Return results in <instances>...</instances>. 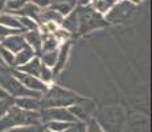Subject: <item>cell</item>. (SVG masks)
Segmentation results:
<instances>
[{
    "mask_svg": "<svg viewBox=\"0 0 152 132\" xmlns=\"http://www.w3.org/2000/svg\"><path fill=\"white\" fill-rule=\"evenodd\" d=\"M39 124H41L40 111H27L13 104L4 114V116L0 118V132L15 127H27V125Z\"/></svg>",
    "mask_w": 152,
    "mask_h": 132,
    "instance_id": "1",
    "label": "cell"
},
{
    "mask_svg": "<svg viewBox=\"0 0 152 132\" xmlns=\"http://www.w3.org/2000/svg\"><path fill=\"white\" fill-rule=\"evenodd\" d=\"M85 98H81L75 93L62 89L60 86H49L48 90L41 96V108L48 107H70V106L80 103Z\"/></svg>",
    "mask_w": 152,
    "mask_h": 132,
    "instance_id": "2",
    "label": "cell"
},
{
    "mask_svg": "<svg viewBox=\"0 0 152 132\" xmlns=\"http://www.w3.org/2000/svg\"><path fill=\"white\" fill-rule=\"evenodd\" d=\"M75 9H77L78 16V33L80 34L89 33L95 29H101L109 25L104 17L98 13L91 5H85V7L77 5Z\"/></svg>",
    "mask_w": 152,
    "mask_h": 132,
    "instance_id": "3",
    "label": "cell"
},
{
    "mask_svg": "<svg viewBox=\"0 0 152 132\" xmlns=\"http://www.w3.org/2000/svg\"><path fill=\"white\" fill-rule=\"evenodd\" d=\"M0 86L10 94L12 98H19V96H34V98H41L42 94L32 91L27 89L17 78H15L11 71H5L4 74L0 75Z\"/></svg>",
    "mask_w": 152,
    "mask_h": 132,
    "instance_id": "4",
    "label": "cell"
},
{
    "mask_svg": "<svg viewBox=\"0 0 152 132\" xmlns=\"http://www.w3.org/2000/svg\"><path fill=\"white\" fill-rule=\"evenodd\" d=\"M134 11H135V4L130 3L128 0H119L103 17L107 24H121L130 19Z\"/></svg>",
    "mask_w": 152,
    "mask_h": 132,
    "instance_id": "5",
    "label": "cell"
},
{
    "mask_svg": "<svg viewBox=\"0 0 152 132\" xmlns=\"http://www.w3.org/2000/svg\"><path fill=\"white\" fill-rule=\"evenodd\" d=\"M40 122H69V123H78L75 116L69 111L68 107H48L40 110Z\"/></svg>",
    "mask_w": 152,
    "mask_h": 132,
    "instance_id": "6",
    "label": "cell"
},
{
    "mask_svg": "<svg viewBox=\"0 0 152 132\" xmlns=\"http://www.w3.org/2000/svg\"><path fill=\"white\" fill-rule=\"evenodd\" d=\"M10 71H11V74H12L15 78H17L25 87H27V89L32 90V91L44 94L49 87L48 85L44 83L40 78L33 77V75H31V74H25V73H21V71H19V70H16V69H10Z\"/></svg>",
    "mask_w": 152,
    "mask_h": 132,
    "instance_id": "7",
    "label": "cell"
},
{
    "mask_svg": "<svg viewBox=\"0 0 152 132\" xmlns=\"http://www.w3.org/2000/svg\"><path fill=\"white\" fill-rule=\"evenodd\" d=\"M70 48H72V42L70 41H66V42L61 44L60 48H58V54H57V60H56V63L52 69L53 71V77L56 78L61 71L62 69L65 67L66 65V61L69 58V53H70Z\"/></svg>",
    "mask_w": 152,
    "mask_h": 132,
    "instance_id": "8",
    "label": "cell"
},
{
    "mask_svg": "<svg viewBox=\"0 0 152 132\" xmlns=\"http://www.w3.org/2000/svg\"><path fill=\"white\" fill-rule=\"evenodd\" d=\"M0 46L8 49L10 52H12L13 54H16L17 52H20L24 46H27V42H25L24 37H23V33H15L11 34V36L5 37L0 41Z\"/></svg>",
    "mask_w": 152,
    "mask_h": 132,
    "instance_id": "9",
    "label": "cell"
},
{
    "mask_svg": "<svg viewBox=\"0 0 152 132\" xmlns=\"http://www.w3.org/2000/svg\"><path fill=\"white\" fill-rule=\"evenodd\" d=\"M41 98L34 96H19L13 98V104L27 111H40L41 110Z\"/></svg>",
    "mask_w": 152,
    "mask_h": 132,
    "instance_id": "10",
    "label": "cell"
},
{
    "mask_svg": "<svg viewBox=\"0 0 152 132\" xmlns=\"http://www.w3.org/2000/svg\"><path fill=\"white\" fill-rule=\"evenodd\" d=\"M23 37H24L25 42L28 46H31L36 54H40L41 50V42H42V34L39 29H33V31H24L23 32Z\"/></svg>",
    "mask_w": 152,
    "mask_h": 132,
    "instance_id": "11",
    "label": "cell"
},
{
    "mask_svg": "<svg viewBox=\"0 0 152 132\" xmlns=\"http://www.w3.org/2000/svg\"><path fill=\"white\" fill-rule=\"evenodd\" d=\"M62 19H64L62 15H61L60 12H57L52 5H49V7L42 8V9L40 11L39 19H37V24L40 25L45 21H54V23H57V24H61Z\"/></svg>",
    "mask_w": 152,
    "mask_h": 132,
    "instance_id": "12",
    "label": "cell"
},
{
    "mask_svg": "<svg viewBox=\"0 0 152 132\" xmlns=\"http://www.w3.org/2000/svg\"><path fill=\"white\" fill-rule=\"evenodd\" d=\"M41 67H42V62H41V60H40V57L39 55H34V57L32 58L29 62L25 63V65L15 67V69L21 71V73H25V74H31V75H33V77L39 78L40 71H41Z\"/></svg>",
    "mask_w": 152,
    "mask_h": 132,
    "instance_id": "13",
    "label": "cell"
},
{
    "mask_svg": "<svg viewBox=\"0 0 152 132\" xmlns=\"http://www.w3.org/2000/svg\"><path fill=\"white\" fill-rule=\"evenodd\" d=\"M87 103V99H83L81 101L80 103H75L73 106H70L69 111L75 116L77 120H82V122H86V119L89 118V114H90V110H91V106H86Z\"/></svg>",
    "mask_w": 152,
    "mask_h": 132,
    "instance_id": "14",
    "label": "cell"
},
{
    "mask_svg": "<svg viewBox=\"0 0 152 132\" xmlns=\"http://www.w3.org/2000/svg\"><path fill=\"white\" fill-rule=\"evenodd\" d=\"M60 26L66 29V31L70 32L72 34L78 33V16H77V9H75V8L73 11H70L66 16H64Z\"/></svg>",
    "mask_w": 152,
    "mask_h": 132,
    "instance_id": "15",
    "label": "cell"
},
{
    "mask_svg": "<svg viewBox=\"0 0 152 132\" xmlns=\"http://www.w3.org/2000/svg\"><path fill=\"white\" fill-rule=\"evenodd\" d=\"M34 55H37V54H36V52L31 48V46H28V45L24 46L21 50L17 52L16 54H15V66H13V69H15V67H19V66L25 65V63L29 62V61H31Z\"/></svg>",
    "mask_w": 152,
    "mask_h": 132,
    "instance_id": "16",
    "label": "cell"
},
{
    "mask_svg": "<svg viewBox=\"0 0 152 132\" xmlns=\"http://www.w3.org/2000/svg\"><path fill=\"white\" fill-rule=\"evenodd\" d=\"M40 11H41V8H39L36 4H33V3L29 0L27 4L24 5V7L21 8L20 11H17V12H15L12 15L15 16H24V17H31V19H33L34 21L37 23V19H39V15H40Z\"/></svg>",
    "mask_w": 152,
    "mask_h": 132,
    "instance_id": "17",
    "label": "cell"
},
{
    "mask_svg": "<svg viewBox=\"0 0 152 132\" xmlns=\"http://www.w3.org/2000/svg\"><path fill=\"white\" fill-rule=\"evenodd\" d=\"M0 24L7 26V28H11V29H17V31H23L21 25H20L19 23V19H17V16H15V15L10 13V12H1L0 13Z\"/></svg>",
    "mask_w": 152,
    "mask_h": 132,
    "instance_id": "18",
    "label": "cell"
},
{
    "mask_svg": "<svg viewBox=\"0 0 152 132\" xmlns=\"http://www.w3.org/2000/svg\"><path fill=\"white\" fill-rule=\"evenodd\" d=\"M60 48V42L54 39L53 34H42V42H41V50L40 53L57 50Z\"/></svg>",
    "mask_w": 152,
    "mask_h": 132,
    "instance_id": "19",
    "label": "cell"
},
{
    "mask_svg": "<svg viewBox=\"0 0 152 132\" xmlns=\"http://www.w3.org/2000/svg\"><path fill=\"white\" fill-rule=\"evenodd\" d=\"M116 1H118V0H95V1H93L90 5H91L98 13L104 16V15L115 5Z\"/></svg>",
    "mask_w": 152,
    "mask_h": 132,
    "instance_id": "20",
    "label": "cell"
},
{
    "mask_svg": "<svg viewBox=\"0 0 152 132\" xmlns=\"http://www.w3.org/2000/svg\"><path fill=\"white\" fill-rule=\"evenodd\" d=\"M73 124L74 123H69V122H48V123H45L44 130H48L50 132H62L70 128Z\"/></svg>",
    "mask_w": 152,
    "mask_h": 132,
    "instance_id": "21",
    "label": "cell"
},
{
    "mask_svg": "<svg viewBox=\"0 0 152 132\" xmlns=\"http://www.w3.org/2000/svg\"><path fill=\"white\" fill-rule=\"evenodd\" d=\"M57 54H58V49L57 50H52V52L40 53L39 57H40V60H41V62L44 63V65L50 67V69H53V66L56 63V60H57Z\"/></svg>",
    "mask_w": 152,
    "mask_h": 132,
    "instance_id": "22",
    "label": "cell"
},
{
    "mask_svg": "<svg viewBox=\"0 0 152 132\" xmlns=\"http://www.w3.org/2000/svg\"><path fill=\"white\" fill-rule=\"evenodd\" d=\"M0 58L4 66H7L8 69H13L15 66V54L12 52H10L8 49L0 46Z\"/></svg>",
    "mask_w": 152,
    "mask_h": 132,
    "instance_id": "23",
    "label": "cell"
},
{
    "mask_svg": "<svg viewBox=\"0 0 152 132\" xmlns=\"http://www.w3.org/2000/svg\"><path fill=\"white\" fill-rule=\"evenodd\" d=\"M29 0H7L5 1V12L15 13L17 11H20Z\"/></svg>",
    "mask_w": 152,
    "mask_h": 132,
    "instance_id": "24",
    "label": "cell"
},
{
    "mask_svg": "<svg viewBox=\"0 0 152 132\" xmlns=\"http://www.w3.org/2000/svg\"><path fill=\"white\" fill-rule=\"evenodd\" d=\"M19 23L21 25L23 31H33V29H39V24L31 17H24V16H17Z\"/></svg>",
    "mask_w": 152,
    "mask_h": 132,
    "instance_id": "25",
    "label": "cell"
},
{
    "mask_svg": "<svg viewBox=\"0 0 152 132\" xmlns=\"http://www.w3.org/2000/svg\"><path fill=\"white\" fill-rule=\"evenodd\" d=\"M39 78L41 79V81L44 82L45 85H50L52 82H53V71H52V69L50 67H48V66H45L42 63V67H41V71H40V75H39Z\"/></svg>",
    "mask_w": 152,
    "mask_h": 132,
    "instance_id": "26",
    "label": "cell"
},
{
    "mask_svg": "<svg viewBox=\"0 0 152 132\" xmlns=\"http://www.w3.org/2000/svg\"><path fill=\"white\" fill-rule=\"evenodd\" d=\"M53 36H54V39L60 42V45L61 44H64V42H66V41H70L72 40V36L73 34L70 33V32H68L66 29H64V28H61V26H58V29L53 33Z\"/></svg>",
    "mask_w": 152,
    "mask_h": 132,
    "instance_id": "27",
    "label": "cell"
},
{
    "mask_svg": "<svg viewBox=\"0 0 152 132\" xmlns=\"http://www.w3.org/2000/svg\"><path fill=\"white\" fill-rule=\"evenodd\" d=\"M13 106V98L12 96H8V98H3L0 99V118L4 116V114L10 110Z\"/></svg>",
    "mask_w": 152,
    "mask_h": 132,
    "instance_id": "28",
    "label": "cell"
},
{
    "mask_svg": "<svg viewBox=\"0 0 152 132\" xmlns=\"http://www.w3.org/2000/svg\"><path fill=\"white\" fill-rule=\"evenodd\" d=\"M15 33H23L21 31H17V29H11V28H7V26L1 25L0 24V41L5 37L11 36V34H15Z\"/></svg>",
    "mask_w": 152,
    "mask_h": 132,
    "instance_id": "29",
    "label": "cell"
},
{
    "mask_svg": "<svg viewBox=\"0 0 152 132\" xmlns=\"http://www.w3.org/2000/svg\"><path fill=\"white\" fill-rule=\"evenodd\" d=\"M85 132H104L102 127L97 123V120H89L87 125H85Z\"/></svg>",
    "mask_w": 152,
    "mask_h": 132,
    "instance_id": "30",
    "label": "cell"
},
{
    "mask_svg": "<svg viewBox=\"0 0 152 132\" xmlns=\"http://www.w3.org/2000/svg\"><path fill=\"white\" fill-rule=\"evenodd\" d=\"M1 132H37V125H27V127H15Z\"/></svg>",
    "mask_w": 152,
    "mask_h": 132,
    "instance_id": "31",
    "label": "cell"
},
{
    "mask_svg": "<svg viewBox=\"0 0 152 132\" xmlns=\"http://www.w3.org/2000/svg\"><path fill=\"white\" fill-rule=\"evenodd\" d=\"M32 3H33V4H36L37 7L39 8H46V7H49V5L52 4L50 3V0H31Z\"/></svg>",
    "mask_w": 152,
    "mask_h": 132,
    "instance_id": "32",
    "label": "cell"
},
{
    "mask_svg": "<svg viewBox=\"0 0 152 132\" xmlns=\"http://www.w3.org/2000/svg\"><path fill=\"white\" fill-rule=\"evenodd\" d=\"M52 4H60V3H69V4L77 7V0H50ZM50 4V5H52Z\"/></svg>",
    "mask_w": 152,
    "mask_h": 132,
    "instance_id": "33",
    "label": "cell"
},
{
    "mask_svg": "<svg viewBox=\"0 0 152 132\" xmlns=\"http://www.w3.org/2000/svg\"><path fill=\"white\" fill-rule=\"evenodd\" d=\"M78 127H80V123H74V124H73L70 128H68V130H65V131H62V132H78ZM42 132H50V131L42 130Z\"/></svg>",
    "mask_w": 152,
    "mask_h": 132,
    "instance_id": "34",
    "label": "cell"
},
{
    "mask_svg": "<svg viewBox=\"0 0 152 132\" xmlns=\"http://www.w3.org/2000/svg\"><path fill=\"white\" fill-rule=\"evenodd\" d=\"M90 4H91V0H77V5H80V7H85V5Z\"/></svg>",
    "mask_w": 152,
    "mask_h": 132,
    "instance_id": "35",
    "label": "cell"
},
{
    "mask_svg": "<svg viewBox=\"0 0 152 132\" xmlns=\"http://www.w3.org/2000/svg\"><path fill=\"white\" fill-rule=\"evenodd\" d=\"M8 96H11L10 94H8L7 91H5L4 89H3L1 86H0V99H3V98H8Z\"/></svg>",
    "mask_w": 152,
    "mask_h": 132,
    "instance_id": "36",
    "label": "cell"
},
{
    "mask_svg": "<svg viewBox=\"0 0 152 132\" xmlns=\"http://www.w3.org/2000/svg\"><path fill=\"white\" fill-rule=\"evenodd\" d=\"M5 1L7 0H0V13L5 12Z\"/></svg>",
    "mask_w": 152,
    "mask_h": 132,
    "instance_id": "37",
    "label": "cell"
},
{
    "mask_svg": "<svg viewBox=\"0 0 152 132\" xmlns=\"http://www.w3.org/2000/svg\"><path fill=\"white\" fill-rule=\"evenodd\" d=\"M8 70H10V69H8L7 66H4V65H0V75H1V74H4V73H5V71H8Z\"/></svg>",
    "mask_w": 152,
    "mask_h": 132,
    "instance_id": "38",
    "label": "cell"
},
{
    "mask_svg": "<svg viewBox=\"0 0 152 132\" xmlns=\"http://www.w3.org/2000/svg\"><path fill=\"white\" fill-rule=\"evenodd\" d=\"M78 132H85V125L83 124H80V127H78Z\"/></svg>",
    "mask_w": 152,
    "mask_h": 132,
    "instance_id": "39",
    "label": "cell"
},
{
    "mask_svg": "<svg viewBox=\"0 0 152 132\" xmlns=\"http://www.w3.org/2000/svg\"><path fill=\"white\" fill-rule=\"evenodd\" d=\"M128 1H130V3H132V4H135V5H136V4H139V3L142 1V0H128Z\"/></svg>",
    "mask_w": 152,
    "mask_h": 132,
    "instance_id": "40",
    "label": "cell"
},
{
    "mask_svg": "<svg viewBox=\"0 0 152 132\" xmlns=\"http://www.w3.org/2000/svg\"><path fill=\"white\" fill-rule=\"evenodd\" d=\"M0 65H3V62H1V58H0Z\"/></svg>",
    "mask_w": 152,
    "mask_h": 132,
    "instance_id": "41",
    "label": "cell"
},
{
    "mask_svg": "<svg viewBox=\"0 0 152 132\" xmlns=\"http://www.w3.org/2000/svg\"><path fill=\"white\" fill-rule=\"evenodd\" d=\"M93 1H95V0H91V3H93Z\"/></svg>",
    "mask_w": 152,
    "mask_h": 132,
    "instance_id": "42",
    "label": "cell"
},
{
    "mask_svg": "<svg viewBox=\"0 0 152 132\" xmlns=\"http://www.w3.org/2000/svg\"><path fill=\"white\" fill-rule=\"evenodd\" d=\"M118 1H119V0H118Z\"/></svg>",
    "mask_w": 152,
    "mask_h": 132,
    "instance_id": "43",
    "label": "cell"
}]
</instances>
